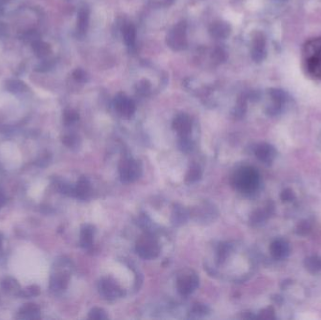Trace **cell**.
<instances>
[{
	"instance_id": "19",
	"label": "cell",
	"mask_w": 321,
	"mask_h": 320,
	"mask_svg": "<svg viewBox=\"0 0 321 320\" xmlns=\"http://www.w3.org/2000/svg\"><path fill=\"white\" fill-rule=\"evenodd\" d=\"M88 23H89V10L84 7L78 12V17H77V29L80 33H85L88 28Z\"/></svg>"
},
{
	"instance_id": "43",
	"label": "cell",
	"mask_w": 321,
	"mask_h": 320,
	"mask_svg": "<svg viewBox=\"0 0 321 320\" xmlns=\"http://www.w3.org/2000/svg\"><path fill=\"white\" fill-rule=\"evenodd\" d=\"M279 1H286V0H279Z\"/></svg>"
},
{
	"instance_id": "5",
	"label": "cell",
	"mask_w": 321,
	"mask_h": 320,
	"mask_svg": "<svg viewBox=\"0 0 321 320\" xmlns=\"http://www.w3.org/2000/svg\"><path fill=\"white\" fill-rule=\"evenodd\" d=\"M186 23L180 22L174 27L167 35V44L175 51H180L187 46L186 39Z\"/></svg>"
},
{
	"instance_id": "37",
	"label": "cell",
	"mask_w": 321,
	"mask_h": 320,
	"mask_svg": "<svg viewBox=\"0 0 321 320\" xmlns=\"http://www.w3.org/2000/svg\"><path fill=\"white\" fill-rule=\"evenodd\" d=\"M180 150L182 151H190L193 148V144L192 142L189 141V139H187V137H181L180 139V144H179Z\"/></svg>"
},
{
	"instance_id": "24",
	"label": "cell",
	"mask_w": 321,
	"mask_h": 320,
	"mask_svg": "<svg viewBox=\"0 0 321 320\" xmlns=\"http://www.w3.org/2000/svg\"><path fill=\"white\" fill-rule=\"evenodd\" d=\"M40 294V288L39 287L38 285H30L29 287L21 290L19 297L28 299V298L37 297Z\"/></svg>"
},
{
	"instance_id": "6",
	"label": "cell",
	"mask_w": 321,
	"mask_h": 320,
	"mask_svg": "<svg viewBox=\"0 0 321 320\" xmlns=\"http://www.w3.org/2000/svg\"><path fill=\"white\" fill-rule=\"evenodd\" d=\"M199 285V277L192 273H184L177 280V288L182 296H188L196 290Z\"/></svg>"
},
{
	"instance_id": "10",
	"label": "cell",
	"mask_w": 321,
	"mask_h": 320,
	"mask_svg": "<svg viewBox=\"0 0 321 320\" xmlns=\"http://www.w3.org/2000/svg\"><path fill=\"white\" fill-rule=\"evenodd\" d=\"M270 253L276 260H283L290 253V247L288 242L283 239H276L270 246Z\"/></svg>"
},
{
	"instance_id": "1",
	"label": "cell",
	"mask_w": 321,
	"mask_h": 320,
	"mask_svg": "<svg viewBox=\"0 0 321 320\" xmlns=\"http://www.w3.org/2000/svg\"><path fill=\"white\" fill-rule=\"evenodd\" d=\"M233 185L243 194H253L259 186V174L253 167H241L233 177Z\"/></svg>"
},
{
	"instance_id": "27",
	"label": "cell",
	"mask_w": 321,
	"mask_h": 320,
	"mask_svg": "<svg viewBox=\"0 0 321 320\" xmlns=\"http://www.w3.org/2000/svg\"><path fill=\"white\" fill-rule=\"evenodd\" d=\"M245 96H241V98H239L238 103H237L236 109H235V115L239 118H241L242 116H244L247 109V103H246Z\"/></svg>"
},
{
	"instance_id": "29",
	"label": "cell",
	"mask_w": 321,
	"mask_h": 320,
	"mask_svg": "<svg viewBox=\"0 0 321 320\" xmlns=\"http://www.w3.org/2000/svg\"><path fill=\"white\" fill-rule=\"evenodd\" d=\"M311 224L308 221L304 220V221H302L301 223H299L298 226H296V233L298 235H307L311 231Z\"/></svg>"
},
{
	"instance_id": "38",
	"label": "cell",
	"mask_w": 321,
	"mask_h": 320,
	"mask_svg": "<svg viewBox=\"0 0 321 320\" xmlns=\"http://www.w3.org/2000/svg\"><path fill=\"white\" fill-rule=\"evenodd\" d=\"M226 53L222 50V49H216L212 55V58H214L216 60V62H222L224 60H226Z\"/></svg>"
},
{
	"instance_id": "16",
	"label": "cell",
	"mask_w": 321,
	"mask_h": 320,
	"mask_svg": "<svg viewBox=\"0 0 321 320\" xmlns=\"http://www.w3.org/2000/svg\"><path fill=\"white\" fill-rule=\"evenodd\" d=\"M1 287L4 291L7 292L8 294L15 295V296H19L20 292L22 290L18 281L15 278L10 277V276L2 279Z\"/></svg>"
},
{
	"instance_id": "4",
	"label": "cell",
	"mask_w": 321,
	"mask_h": 320,
	"mask_svg": "<svg viewBox=\"0 0 321 320\" xmlns=\"http://www.w3.org/2000/svg\"><path fill=\"white\" fill-rule=\"evenodd\" d=\"M119 173L120 179L124 182H133L141 176V165L137 160L131 158H124L120 161Z\"/></svg>"
},
{
	"instance_id": "26",
	"label": "cell",
	"mask_w": 321,
	"mask_h": 320,
	"mask_svg": "<svg viewBox=\"0 0 321 320\" xmlns=\"http://www.w3.org/2000/svg\"><path fill=\"white\" fill-rule=\"evenodd\" d=\"M56 186H57V190L66 196H72L74 197V191H75V186H72L71 184L66 183L64 181L58 180L56 182Z\"/></svg>"
},
{
	"instance_id": "21",
	"label": "cell",
	"mask_w": 321,
	"mask_h": 320,
	"mask_svg": "<svg viewBox=\"0 0 321 320\" xmlns=\"http://www.w3.org/2000/svg\"><path fill=\"white\" fill-rule=\"evenodd\" d=\"M32 49H33L34 54L38 57H47L48 55L51 53L50 45L40 40L32 43Z\"/></svg>"
},
{
	"instance_id": "13",
	"label": "cell",
	"mask_w": 321,
	"mask_h": 320,
	"mask_svg": "<svg viewBox=\"0 0 321 320\" xmlns=\"http://www.w3.org/2000/svg\"><path fill=\"white\" fill-rule=\"evenodd\" d=\"M173 128L181 137H187L192 130L191 119L185 114L178 115L173 121Z\"/></svg>"
},
{
	"instance_id": "7",
	"label": "cell",
	"mask_w": 321,
	"mask_h": 320,
	"mask_svg": "<svg viewBox=\"0 0 321 320\" xmlns=\"http://www.w3.org/2000/svg\"><path fill=\"white\" fill-rule=\"evenodd\" d=\"M99 290L101 295L107 300H115L124 295L122 288L110 278H104L99 283Z\"/></svg>"
},
{
	"instance_id": "11",
	"label": "cell",
	"mask_w": 321,
	"mask_h": 320,
	"mask_svg": "<svg viewBox=\"0 0 321 320\" xmlns=\"http://www.w3.org/2000/svg\"><path fill=\"white\" fill-rule=\"evenodd\" d=\"M266 39L262 33L257 32L253 40L252 58L255 62H261L266 57Z\"/></svg>"
},
{
	"instance_id": "17",
	"label": "cell",
	"mask_w": 321,
	"mask_h": 320,
	"mask_svg": "<svg viewBox=\"0 0 321 320\" xmlns=\"http://www.w3.org/2000/svg\"><path fill=\"white\" fill-rule=\"evenodd\" d=\"M230 30L231 29L229 25L225 22H215L209 28L211 35L218 39L227 38L230 33Z\"/></svg>"
},
{
	"instance_id": "14",
	"label": "cell",
	"mask_w": 321,
	"mask_h": 320,
	"mask_svg": "<svg viewBox=\"0 0 321 320\" xmlns=\"http://www.w3.org/2000/svg\"><path fill=\"white\" fill-rule=\"evenodd\" d=\"M18 320H39L40 318V310L34 303H27L20 308L16 317Z\"/></svg>"
},
{
	"instance_id": "28",
	"label": "cell",
	"mask_w": 321,
	"mask_h": 320,
	"mask_svg": "<svg viewBox=\"0 0 321 320\" xmlns=\"http://www.w3.org/2000/svg\"><path fill=\"white\" fill-rule=\"evenodd\" d=\"M79 119V116L77 112H76L75 110H72V109H67L64 111V114H63V120H64V123L67 124V125H71L73 123L76 122Z\"/></svg>"
},
{
	"instance_id": "20",
	"label": "cell",
	"mask_w": 321,
	"mask_h": 320,
	"mask_svg": "<svg viewBox=\"0 0 321 320\" xmlns=\"http://www.w3.org/2000/svg\"><path fill=\"white\" fill-rule=\"evenodd\" d=\"M305 269L311 273H321V258L318 255H311L304 260Z\"/></svg>"
},
{
	"instance_id": "32",
	"label": "cell",
	"mask_w": 321,
	"mask_h": 320,
	"mask_svg": "<svg viewBox=\"0 0 321 320\" xmlns=\"http://www.w3.org/2000/svg\"><path fill=\"white\" fill-rule=\"evenodd\" d=\"M280 198L283 200V202H291L295 198V193L293 192V190L290 188L284 189L282 191V193L280 194Z\"/></svg>"
},
{
	"instance_id": "40",
	"label": "cell",
	"mask_w": 321,
	"mask_h": 320,
	"mask_svg": "<svg viewBox=\"0 0 321 320\" xmlns=\"http://www.w3.org/2000/svg\"><path fill=\"white\" fill-rule=\"evenodd\" d=\"M5 203H6V196L4 192L0 190V209L5 205Z\"/></svg>"
},
{
	"instance_id": "35",
	"label": "cell",
	"mask_w": 321,
	"mask_h": 320,
	"mask_svg": "<svg viewBox=\"0 0 321 320\" xmlns=\"http://www.w3.org/2000/svg\"><path fill=\"white\" fill-rule=\"evenodd\" d=\"M208 311V308L207 306H205L204 304H200V303H198L196 304L193 309H192V312L194 315L196 316H203V315H206L207 312Z\"/></svg>"
},
{
	"instance_id": "25",
	"label": "cell",
	"mask_w": 321,
	"mask_h": 320,
	"mask_svg": "<svg viewBox=\"0 0 321 320\" xmlns=\"http://www.w3.org/2000/svg\"><path fill=\"white\" fill-rule=\"evenodd\" d=\"M201 176H202V171L200 169V167L198 165H192L186 175V181L195 182L199 180L201 178Z\"/></svg>"
},
{
	"instance_id": "30",
	"label": "cell",
	"mask_w": 321,
	"mask_h": 320,
	"mask_svg": "<svg viewBox=\"0 0 321 320\" xmlns=\"http://www.w3.org/2000/svg\"><path fill=\"white\" fill-rule=\"evenodd\" d=\"M7 88L10 90V92H20L23 89H26L27 86L23 82H20L17 80H11L10 82H8Z\"/></svg>"
},
{
	"instance_id": "31",
	"label": "cell",
	"mask_w": 321,
	"mask_h": 320,
	"mask_svg": "<svg viewBox=\"0 0 321 320\" xmlns=\"http://www.w3.org/2000/svg\"><path fill=\"white\" fill-rule=\"evenodd\" d=\"M89 319L97 320H106L107 316H106V313L103 309L93 308L89 313Z\"/></svg>"
},
{
	"instance_id": "3",
	"label": "cell",
	"mask_w": 321,
	"mask_h": 320,
	"mask_svg": "<svg viewBox=\"0 0 321 320\" xmlns=\"http://www.w3.org/2000/svg\"><path fill=\"white\" fill-rule=\"evenodd\" d=\"M136 252L144 259H153L159 255L160 246L153 236L146 233L137 240Z\"/></svg>"
},
{
	"instance_id": "8",
	"label": "cell",
	"mask_w": 321,
	"mask_h": 320,
	"mask_svg": "<svg viewBox=\"0 0 321 320\" xmlns=\"http://www.w3.org/2000/svg\"><path fill=\"white\" fill-rule=\"evenodd\" d=\"M270 97L273 101V104L268 107L267 113L271 116H276L283 111V105L288 101V95L282 89H271Z\"/></svg>"
},
{
	"instance_id": "2",
	"label": "cell",
	"mask_w": 321,
	"mask_h": 320,
	"mask_svg": "<svg viewBox=\"0 0 321 320\" xmlns=\"http://www.w3.org/2000/svg\"><path fill=\"white\" fill-rule=\"evenodd\" d=\"M70 262L66 259L57 260L54 264L50 278V289L55 292L65 290L70 280Z\"/></svg>"
},
{
	"instance_id": "23",
	"label": "cell",
	"mask_w": 321,
	"mask_h": 320,
	"mask_svg": "<svg viewBox=\"0 0 321 320\" xmlns=\"http://www.w3.org/2000/svg\"><path fill=\"white\" fill-rule=\"evenodd\" d=\"M187 215H188V213L183 207L176 206V207H174V211H173V215H172V221H173L174 224L180 225V224L186 222Z\"/></svg>"
},
{
	"instance_id": "15",
	"label": "cell",
	"mask_w": 321,
	"mask_h": 320,
	"mask_svg": "<svg viewBox=\"0 0 321 320\" xmlns=\"http://www.w3.org/2000/svg\"><path fill=\"white\" fill-rule=\"evenodd\" d=\"M90 195V183L85 178H81L77 181L75 191H74V197L79 198V199H86Z\"/></svg>"
},
{
	"instance_id": "36",
	"label": "cell",
	"mask_w": 321,
	"mask_h": 320,
	"mask_svg": "<svg viewBox=\"0 0 321 320\" xmlns=\"http://www.w3.org/2000/svg\"><path fill=\"white\" fill-rule=\"evenodd\" d=\"M51 161V156L49 154H42L40 156L38 160H36V164L40 167H45Z\"/></svg>"
},
{
	"instance_id": "33",
	"label": "cell",
	"mask_w": 321,
	"mask_h": 320,
	"mask_svg": "<svg viewBox=\"0 0 321 320\" xmlns=\"http://www.w3.org/2000/svg\"><path fill=\"white\" fill-rule=\"evenodd\" d=\"M258 318L262 319V320H274L275 316H274V308L273 307H268L264 310L261 311Z\"/></svg>"
},
{
	"instance_id": "42",
	"label": "cell",
	"mask_w": 321,
	"mask_h": 320,
	"mask_svg": "<svg viewBox=\"0 0 321 320\" xmlns=\"http://www.w3.org/2000/svg\"><path fill=\"white\" fill-rule=\"evenodd\" d=\"M2 236H1V234H0V248H1V246H2Z\"/></svg>"
},
{
	"instance_id": "12",
	"label": "cell",
	"mask_w": 321,
	"mask_h": 320,
	"mask_svg": "<svg viewBox=\"0 0 321 320\" xmlns=\"http://www.w3.org/2000/svg\"><path fill=\"white\" fill-rule=\"evenodd\" d=\"M255 156L265 164H271L276 156V151L270 144H260L255 148Z\"/></svg>"
},
{
	"instance_id": "34",
	"label": "cell",
	"mask_w": 321,
	"mask_h": 320,
	"mask_svg": "<svg viewBox=\"0 0 321 320\" xmlns=\"http://www.w3.org/2000/svg\"><path fill=\"white\" fill-rule=\"evenodd\" d=\"M62 142L67 147L74 148V147L77 146V144H78V138L76 137V135H66V136L63 137Z\"/></svg>"
},
{
	"instance_id": "18",
	"label": "cell",
	"mask_w": 321,
	"mask_h": 320,
	"mask_svg": "<svg viewBox=\"0 0 321 320\" xmlns=\"http://www.w3.org/2000/svg\"><path fill=\"white\" fill-rule=\"evenodd\" d=\"M93 236H94V227L90 225H86L81 229L80 236V243L83 248L88 249L93 243Z\"/></svg>"
},
{
	"instance_id": "9",
	"label": "cell",
	"mask_w": 321,
	"mask_h": 320,
	"mask_svg": "<svg viewBox=\"0 0 321 320\" xmlns=\"http://www.w3.org/2000/svg\"><path fill=\"white\" fill-rule=\"evenodd\" d=\"M114 106L115 109L125 118L132 117L136 109L134 102L122 93L116 96L114 100Z\"/></svg>"
},
{
	"instance_id": "22",
	"label": "cell",
	"mask_w": 321,
	"mask_h": 320,
	"mask_svg": "<svg viewBox=\"0 0 321 320\" xmlns=\"http://www.w3.org/2000/svg\"><path fill=\"white\" fill-rule=\"evenodd\" d=\"M123 36H124V40L126 44L130 47H132L135 43V39H136V29L133 25H129L127 26L124 30H123Z\"/></svg>"
},
{
	"instance_id": "41",
	"label": "cell",
	"mask_w": 321,
	"mask_h": 320,
	"mask_svg": "<svg viewBox=\"0 0 321 320\" xmlns=\"http://www.w3.org/2000/svg\"><path fill=\"white\" fill-rule=\"evenodd\" d=\"M274 300L276 303H279V304H281L283 302V299L281 297H279V296H276L275 299H274Z\"/></svg>"
},
{
	"instance_id": "39",
	"label": "cell",
	"mask_w": 321,
	"mask_h": 320,
	"mask_svg": "<svg viewBox=\"0 0 321 320\" xmlns=\"http://www.w3.org/2000/svg\"><path fill=\"white\" fill-rule=\"evenodd\" d=\"M73 76L75 77V79H76V81H78V82H83V81H85V73L83 71V70H81V69H77V70H76V71L74 72Z\"/></svg>"
}]
</instances>
